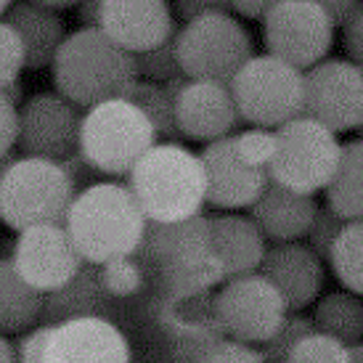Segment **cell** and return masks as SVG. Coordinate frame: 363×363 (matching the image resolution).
<instances>
[{
  "mask_svg": "<svg viewBox=\"0 0 363 363\" xmlns=\"http://www.w3.org/2000/svg\"><path fill=\"white\" fill-rule=\"evenodd\" d=\"M64 225L82 260L101 265L111 257L141 252L149 220L128 183L99 181L74 194Z\"/></svg>",
  "mask_w": 363,
  "mask_h": 363,
  "instance_id": "obj_1",
  "label": "cell"
},
{
  "mask_svg": "<svg viewBox=\"0 0 363 363\" xmlns=\"http://www.w3.org/2000/svg\"><path fill=\"white\" fill-rule=\"evenodd\" d=\"M53 91L67 96L80 109L117 99L138 80L133 53L120 48L99 27L69 32L51 61Z\"/></svg>",
  "mask_w": 363,
  "mask_h": 363,
  "instance_id": "obj_2",
  "label": "cell"
},
{
  "mask_svg": "<svg viewBox=\"0 0 363 363\" xmlns=\"http://www.w3.org/2000/svg\"><path fill=\"white\" fill-rule=\"evenodd\" d=\"M128 189L146 220L170 223L199 215L207 204L202 157L178 141H157L128 172Z\"/></svg>",
  "mask_w": 363,
  "mask_h": 363,
  "instance_id": "obj_3",
  "label": "cell"
},
{
  "mask_svg": "<svg viewBox=\"0 0 363 363\" xmlns=\"http://www.w3.org/2000/svg\"><path fill=\"white\" fill-rule=\"evenodd\" d=\"M157 130L149 117L128 96L106 99L82 111L80 157L99 175L128 178L133 164L157 143Z\"/></svg>",
  "mask_w": 363,
  "mask_h": 363,
  "instance_id": "obj_4",
  "label": "cell"
},
{
  "mask_svg": "<svg viewBox=\"0 0 363 363\" xmlns=\"http://www.w3.org/2000/svg\"><path fill=\"white\" fill-rule=\"evenodd\" d=\"M77 194L67 167L43 157H13L0 183V223L24 231L43 223H64Z\"/></svg>",
  "mask_w": 363,
  "mask_h": 363,
  "instance_id": "obj_5",
  "label": "cell"
},
{
  "mask_svg": "<svg viewBox=\"0 0 363 363\" xmlns=\"http://www.w3.org/2000/svg\"><path fill=\"white\" fill-rule=\"evenodd\" d=\"M242 122L276 130L305 109V72L271 53H252L228 82Z\"/></svg>",
  "mask_w": 363,
  "mask_h": 363,
  "instance_id": "obj_6",
  "label": "cell"
},
{
  "mask_svg": "<svg viewBox=\"0 0 363 363\" xmlns=\"http://www.w3.org/2000/svg\"><path fill=\"white\" fill-rule=\"evenodd\" d=\"M175 51L186 77L215 82H231L255 53L252 38L233 11H212L183 21L181 30H175Z\"/></svg>",
  "mask_w": 363,
  "mask_h": 363,
  "instance_id": "obj_7",
  "label": "cell"
},
{
  "mask_svg": "<svg viewBox=\"0 0 363 363\" xmlns=\"http://www.w3.org/2000/svg\"><path fill=\"white\" fill-rule=\"evenodd\" d=\"M342 143L337 133L323 128L313 117H294L276 128V152L268 164V178L284 189L315 196L332 181Z\"/></svg>",
  "mask_w": 363,
  "mask_h": 363,
  "instance_id": "obj_8",
  "label": "cell"
},
{
  "mask_svg": "<svg viewBox=\"0 0 363 363\" xmlns=\"http://www.w3.org/2000/svg\"><path fill=\"white\" fill-rule=\"evenodd\" d=\"M215 311L223 334L247 345L271 340L292 313L284 294L260 271L225 279L215 294Z\"/></svg>",
  "mask_w": 363,
  "mask_h": 363,
  "instance_id": "obj_9",
  "label": "cell"
},
{
  "mask_svg": "<svg viewBox=\"0 0 363 363\" xmlns=\"http://www.w3.org/2000/svg\"><path fill=\"white\" fill-rule=\"evenodd\" d=\"M337 24L313 0H279L262 16L265 53L292 64L297 69H311L329 59Z\"/></svg>",
  "mask_w": 363,
  "mask_h": 363,
  "instance_id": "obj_10",
  "label": "cell"
},
{
  "mask_svg": "<svg viewBox=\"0 0 363 363\" xmlns=\"http://www.w3.org/2000/svg\"><path fill=\"white\" fill-rule=\"evenodd\" d=\"M303 114L337 135L363 130V69L350 59H323L305 69Z\"/></svg>",
  "mask_w": 363,
  "mask_h": 363,
  "instance_id": "obj_11",
  "label": "cell"
},
{
  "mask_svg": "<svg viewBox=\"0 0 363 363\" xmlns=\"http://www.w3.org/2000/svg\"><path fill=\"white\" fill-rule=\"evenodd\" d=\"M82 111L59 91H40L19 106V138L16 146L27 157L67 160L80 143Z\"/></svg>",
  "mask_w": 363,
  "mask_h": 363,
  "instance_id": "obj_12",
  "label": "cell"
},
{
  "mask_svg": "<svg viewBox=\"0 0 363 363\" xmlns=\"http://www.w3.org/2000/svg\"><path fill=\"white\" fill-rule=\"evenodd\" d=\"M16 233L19 236L9 260L21 273V279L40 292L48 294L64 286L85 265L64 223L30 225Z\"/></svg>",
  "mask_w": 363,
  "mask_h": 363,
  "instance_id": "obj_13",
  "label": "cell"
},
{
  "mask_svg": "<svg viewBox=\"0 0 363 363\" xmlns=\"http://www.w3.org/2000/svg\"><path fill=\"white\" fill-rule=\"evenodd\" d=\"M164 85L175 99V120L183 138L210 143L218 138H228L239 130L242 117L228 82L191 80L181 74Z\"/></svg>",
  "mask_w": 363,
  "mask_h": 363,
  "instance_id": "obj_14",
  "label": "cell"
},
{
  "mask_svg": "<svg viewBox=\"0 0 363 363\" xmlns=\"http://www.w3.org/2000/svg\"><path fill=\"white\" fill-rule=\"evenodd\" d=\"M43 363H130V342L111 318H72L51 326Z\"/></svg>",
  "mask_w": 363,
  "mask_h": 363,
  "instance_id": "obj_15",
  "label": "cell"
},
{
  "mask_svg": "<svg viewBox=\"0 0 363 363\" xmlns=\"http://www.w3.org/2000/svg\"><path fill=\"white\" fill-rule=\"evenodd\" d=\"M204 175H207V204L223 212L250 210L268 186V170L250 167L239 160L233 138L210 141L202 152Z\"/></svg>",
  "mask_w": 363,
  "mask_h": 363,
  "instance_id": "obj_16",
  "label": "cell"
},
{
  "mask_svg": "<svg viewBox=\"0 0 363 363\" xmlns=\"http://www.w3.org/2000/svg\"><path fill=\"white\" fill-rule=\"evenodd\" d=\"M99 30L135 56L170 40L175 13L167 0H104Z\"/></svg>",
  "mask_w": 363,
  "mask_h": 363,
  "instance_id": "obj_17",
  "label": "cell"
},
{
  "mask_svg": "<svg viewBox=\"0 0 363 363\" xmlns=\"http://www.w3.org/2000/svg\"><path fill=\"white\" fill-rule=\"evenodd\" d=\"M260 273L284 294L289 311H303L321 297L323 257L303 242H281L265 250Z\"/></svg>",
  "mask_w": 363,
  "mask_h": 363,
  "instance_id": "obj_18",
  "label": "cell"
},
{
  "mask_svg": "<svg viewBox=\"0 0 363 363\" xmlns=\"http://www.w3.org/2000/svg\"><path fill=\"white\" fill-rule=\"evenodd\" d=\"M315 210H318V204L313 196L268 181L265 191L250 207V218L257 223V228L268 242H303Z\"/></svg>",
  "mask_w": 363,
  "mask_h": 363,
  "instance_id": "obj_19",
  "label": "cell"
},
{
  "mask_svg": "<svg viewBox=\"0 0 363 363\" xmlns=\"http://www.w3.org/2000/svg\"><path fill=\"white\" fill-rule=\"evenodd\" d=\"M257 223L247 215L223 212L210 218V244L215 257L220 260L225 279L260 271V262L268 250Z\"/></svg>",
  "mask_w": 363,
  "mask_h": 363,
  "instance_id": "obj_20",
  "label": "cell"
},
{
  "mask_svg": "<svg viewBox=\"0 0 363 363\" xmlns=\"http://www.w3.org/2000/svg\"><path fill=\"white\" fill-rule=\"evenodd\" d=\"M6 21L16 30L21 45H24L27 69H45V67H51L59 45L69 35L59 11L38 6L32 0L13 3V9L6 13Z\"/></svg>",
  "mask_w": 363,
  "mask_h": 363,
  "instance_id": "obj_21",
  "label": "cell"
},
{
  "mask_svg": "<svg viewBox=\"0 0 363 363\" xmlns=\"http://www.w3.org/2000/svg\"><path fill=\"white\" fill-rule=\"evenodd\" d=\"M141 250L154 260L157 268L172 265V262L191 260L212 252L210 244V218L207 215H191L183 220L154 223L149 220Z\"/></svg>",
  "mask_w": 363,
  "mask_h": 363,
  "instance_id": "obj_22",
  "label": "cell"
},
{
  "mask_svg": "<svg viewBox=\"0 0 363 363\" xmlns=\"http://www.w3.org/2000/svg\"><path fill=\"white\" fill-rule=\"evenodd\" d=\"M88 315H104L111 318V297L104 289L99 279V265H82L69 281L45 294L43 308V323H61L72 318H88Z\"/></svg>",
  "mask_w": 363,
  "mask_h": 363,
  "instance_id": "obj_23",
  "label": "cell"
},
{
  "mask_svg": "<svg viewBox=\"0 0 363 363\" xmlns=\"http://www.w3.org/2000/svg\"><path fill=\"white\" fill-rule=\"evenodd\" d=\"M45 292L21 279L9 257H0V334L30 332L43 321Z\"/></svg>",
  "mask_w": 363,
  "mask_h": 363,
  "instance_id": "obj_24",
  "label": "cell"
},
{
  "mask_svg": "<svg viewBox=\"0 0 363 363\" xmlns=\"http://www.w3.org/2000/svg\"><path fill=\"white\" fill-rule=\"evenodd\" d=\"M162 326L172 334L175 345L199 342L207 337L223 334L215 294H196V297H167L162 308Z\"/></svg>",
  "mask_w": 363,
  "mask_h": 363,
  "instance_id": "obj_25",
  "label": "cell"
},
{
  "mask_svg": "<svg viewBox=\"0 0 363 363\" xmlns=\"http://www.w3.org/2000/svg\"><path fill=\"white\" fill-rule=\"evenodd\" d=\"M326 204L342 220H363V135L342 143L337 170L326 186Z\"/></svg>",
  "mask_w": 363,
  "mask_h": 363,
  "instance_id": "obj_26",
  "label": "cell"
},
{
  "mask_svg": "<svg viewBox=\"0 0 363 363\" xmlns=\"http://www.w3.org/2000/svg\"><path fill=\"white\" fill-rule=\"evenodd\" d=\"M315 329L329 334L345 345H355L363 340V297L340 289L329 292L315 300V313H313Z\"/></svg>",
  "mask_w": 363,
  "mask_h": 363,
  "instance_id": "obj_27",
  "label": "cell"
},
{
  "mask_svg": "<svg viewBox=\"0 0 363 363\" xmlns=\"http://www.w3.org/2000/svg\"><path fill=\"white\" fill-rule=\"evenodd\" d=\"M225 281L220 260L215 252H207L202 257H191V260L172 262V265H162L160 268V284L164 289V297H196V294H207L215 286Z\"/></svg>",
  "mask_w": 363,
  "mask_h": 363,
  "instance_id": "obj_28",
  "label": "cell"
},
{
  "mask_svg": "<svg viewBox=\"0 0 363 363\" xmlns=\"http://www.w3.org/2000/svg\"><path fill=\"white\" fill-rule=\"evenodd\" d=\"M326 260L342 289L363 297V220H345Z\"/></svg>",
  "mask_w": 363,
  "mask_h": 363,
  "instance_id": "obj_29",
  "label": "cell"
},
{
  "mask_svg": "<svg viewBox=\"0 0 363 363\" xmlns=\"http://www.w3.org/2000/svg\"><path fill=\"white\" fill-rule=\"evenodd\" d=\"M133 104H138L141 111L149 117L154 125V130L164 141H175L181 130H178V120H175V99L167 91L164 82H152V80H138L130 85V91L125 93Z\"/></svg>",
  "mask_w": 363,
  "mask_h": 363,
  "instance_id": "obj_30",
  "label": "cell"
},
{
  "mask_svg": "<svg viewBox=\"0 0 363 363\" xmlns=\"http://www.w3.org/2000/svg\"><path fill=\"white\" fill-rule=\"evenodd\" d=\"M175 358L178 363H262L257 345L239 342L225 334L175 345Z\"/></svg>",
  "mask_w": 363,
  "mask_h": 363,
  "instance_id": "obj_31",
  "label": "cell"
},
{
  "mask_svg": "<svg viewBox=\"0 0 363 363\" xmlns=\"http://www.w3.org/2000/svg\"><path fill=\"white\" fill-rule=\"evenodd\" d=\"M99 279L111 300H128L143 289L146 273H143L141 262L135 260V255H125V257H111V260L101 262Z\"/></svg>",
  "mask_w": 363,
  "mask_h": 363,
  "instance_id": "obj_32",
  "label": "cell"
},
{
  "mask_svg": "<svg viewBox=\"0 0 363 363\" xmlns=\"http://www.w3.org/2000/svg\"><path fill=\"white\" fill-rule=\"evenodd\" d=\"M313 329H315L313 318L292 311L286 315V321L281 323V329L273 334L271 340H265L262 345H257L262 355V363H286L289 355H292V350L297 347V342L303 340L305 334H311Z\"/></svg>",
  "mask_w": 363,
  "mask_h": 363,
  "instance_id": "obj_33",
  "label": "cell"
},
{
  "mask_svg": "<svg viewBox=\"0 0 363 363\" xmlns=\"http://www.w3.org/2000/svg\"><path fill=\"white\" fill-rule=\"evenodd\" d=\"M286 363H350V345L313 329L297 342Z\"/></svg>",
  "mask_w": 363,
  "mask_h": 363,
  "instance_id": "obj_34",
  "label": "cell"
},
{
  "mask_svg": "<svg viewBox=\"0 0 363 363\" xmlns=\"http://www.w3.org/2000/svg\"><path fill=\"white\" fill-rule=\"evenodd\" d=\"M135 72L141 80L152 82H170L181 77V64H178V51H175V35L164 40L157 48H149L143 53H135Z\"/></svg>",
  "mask_w": 363,
  "mask_h": 363,
  "instance_id": "obj_35",
  "label": "cell"
},
{
  "mask_svg": "<svg viewBox=\"0 0 363 363\" xmlns=\"http://www.w3.org/2000/svg\"><path fill=\"white\" fill-rule=\"evenodd\" d=\"M233 138V149L239 154V160L247 162L250 167H260V170H268V164L273 160V152H276V130H268V128H247V130H239L231 135Z\"/></svg>",
  "mask_w": 363,
  "mask_h": 363,
  "instance_id": "obj_36",
  "label": "cell"
},
{
  "mask_svg": "<svg viewBox=\"0 0 363 363\" xmlns=\"http://www.w3.org/2000/svg\"><path fill=\"white\" fill-rule=\"evenodd\" d=\"M27 69V56L16 30L6 19H0V91L21 80V72Z\"/></svg>",
  "mask_w": 363,
  "mask_h": 363,
  "instance_id": "obj_37",
  "label": "cell"
},
{
  "mask_svg": "<svg viewBox=\"0 0 363 363\" xmlns=\"http://www.w3.org/2000/svg\"><path fill=\"white\" fill-rule=\"evenodd\" d=\"M342 225H345V220L329 207V204H326V207H318L311 220V228L305 233V244H308L318 257L326 260L329 252H332L334 242H337V236L342 231Z\"/></svg>",
  "mask_w": 363,
  "mask_h": 363,
  "instance_id": "obj_38",
  "label": "cell"
},
{
  "mask_svg": "<svg viewBox=\"0 0 363 363\" xmlns=\"http://www.w3.org/2000/svg\"><path fill=\"white\" fill-rule=\"evenodd\" d=\"M342 27V48L347 59L363 69V6L340 24Z\"/></svg>",
  "mask_w": 363,
  "mask_h": 363,
  "instance_id": "obj_39",
  "label": "cell"
},
{
  "mask_svg": "<svg viewBox=\"0 0 363 363\" xmlns=\"http://www.w3.org/2000/svg\"><path fill=\"white\" fill-rule=\"evenodd\" d=\"M19 138V106L0 93V160L9 157Z\"/></svg>",
  "mask_w": 363,
  "mask_h": 363,
  "instance_id": "obj_40",
  "label": "cell"
},
{
  "mask_svg": "<svg viewBox=\"0 0 363 363\" xmlns=\"http://www.w3.org/2000/svg\"><path fill=\"white\" fill-rule=\"evenodd\" d=\"M48 332L51 326H32L30 332L16 342V363H43V353H45V342H48Z\"/></svg>",
  "mask_w": 363,
  "mask_h": 363,
  "instance_id": "obj_41",
  "label": "cell"
},
{
  "mask_svg": "<svg viewBox=\"0 0 363 363\" xmlns=\"http://www.w3.org/2000/svg\"><path fill=\"white\" fill-rule=\"evenodd\" d=\"M212 11H231V6H228V0H175V6H172V13L181 21L196 19V16H204Z\"/></svg>",
  "mask_w": 363,
  "mask_h": 363,
  "instance_id": "obj_42",
  "label": "cell"
},
{
  "mask_svg": "<svg viewBox=\"0 0 363 363\" xmlns=\"http://www.w3.org/2000/svg\"><path fill=\"white\" fill-rule=\"evenodd\" d=\"M279 0H228L233 13H239L244 19H262Z\"/></svg>",
  "mask_w": 363,
  "mask_h": 363,
  "instance_id": "obj_43",
  "label": "cell"
},
{
  "mask_svg": "<svg viewBox=\"0 0 363 363\" xmlns=\"http://www.w3.org/2000/svg\"><path fill=\"white\" fill-rule=\"evenodd\" d=\"M313 3L321 6L332 16L334 24H342L350 13H355V11L361 9V0H313Z\"/></svg>",
  "mask_w": 363,
  "mask_h": 363,
  "instance_id": "obj_44",
  "label": "cell"
},
{
  "mask_svg": "<svg viewBox=\"0 0 363 363\" xmlns=\"http://www.w3.org/2000/svg\"><path fill=\"white\" fill-rule=\"evenodd\" d=\"M101 3L104 0H77V19L82 27H99V16H101Z\"/></svg>",
  "mask_w": 363,
  "mask_h": 363,
  "instance_id": "obj_45",
  "label": "cell"
},
{
  "mask_svg": "<svg viewBox=\"0 0 363 363\" xmlns=\"http://www.w3.org/2000/svg\"><path fill=\"white\" fill-rule=\"evenodd\" d=\"M0 363H16V345H11L6 334H0Z\"/></svg>",
  "mask_w": 363,
  "mask_h": 363,
  "instance_id": "obj_46",
  "label": "cell"
},
{
  "mask_svg": "<svg viewBox=\"0 0 363 363\" xmlns=\"http://www.w3.org/2000/svg\"><path fill=\"white\" fill-rule=\"evenodd\" d=\"M32 3H38V6H45V9H53V11H64L74 6L77 0H32Z\"/></svg>",
  "mask_w": 363,
  "mask_h": 363,
  "instance_id": "obj_47",
  "label": "cell"
},
{
  "mask_svg": "<svg viewBox=\"0 0 363 363\" xmlns=\"http://www.w3.org/2000/svg\"><path fill=\"white\" fill-rule=\"evenodd\" d=\"M350 363H363V340L350 345Z\"/></svg>",
  "mask_w": 363,
  "mask_h": 363,
  "instance_id": "obj_48",
  "label": "cell"
},
{
  "mask_svg": "<svg viewBox=\"0 0 363 363\" xmlns=\"http://www.w3.org/2000/svg\"><path fill=\"white\" fill-rule=\"evenodd\" d=\"M13 3H16V0H0V19H6V13L13 9Z\"/></svg>",
  "mask_w": 363,
  "mask_h": 363,
  "instance_id": "obj_49",
  "label": "cell"
},
{
  "mask_svg": "<svg viewBox=\"0 0 363 363\" xmlns=\"http://www.w3.org/2000/svg\"><path fill=\"white\" fill-rule=\"evenodd\" d=\"M11 160H13V157H3V160H0V183H3V175H6V170H9V164H11Z\"/></svg>",
  "mask_w": 363,
  "mask_h": 363,
  "instance_id": "obj_50",
  "label": "cell"
},
{
  "mask_svg": "<svg viewBox=\"0 0 363 363\" xmlns=\"http://www.w3.org/2000/svg\"><path fill=\"white\" fill-rule=\"evenodd\" d=\"M361 6H363V0H361Z\"/></svg>",
  "mask_w": 363,
  "mask_h": 363,
  "instance_id": "obj_51",
  "label": "cell"
},
{
  "mask_svg": "<svg viewBox=\"0 0 363 363\" xmlns=\"http://www.w3.org/2000/svg\"><path fill=\"white\" fill-rule=\"evenodd\" d=\"M361 133H363V130H361Z\"/></svg>",
  "mask_w": 363,
  "mask_h": 363,
  "instance_id": "obj_52",
  "label": "cell"
}]
</instances>
